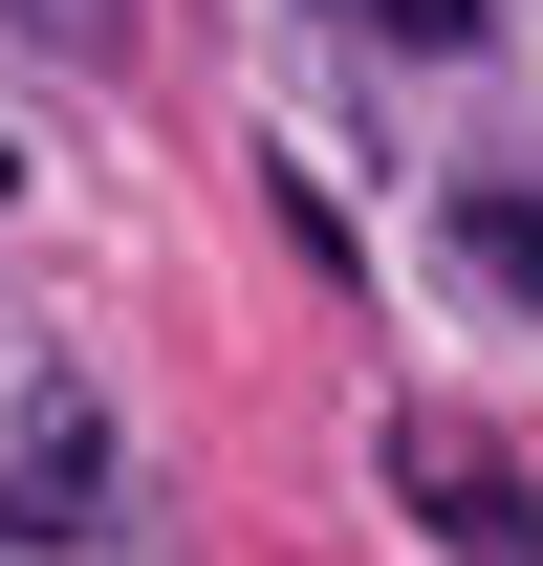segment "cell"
I'll use <instances>...</instances> for the list:
<instances>
[{"label":"cell","instance_id":"1","mask_svg":"<svg viewBox=\"0 0 543 566\" xmlns=\"http://www.w3.org/2000/svg\"><path fill=\"white\" fill-rule=\"evenodd\" d=\"M392 480H413V523H435L457 566H522V480H500L457 415H413V436H392Z\"/></svg>","mask_w":543,"mask_h":566},{"label":"cell","instance_id":"2","mask_svg":"<svg viewBox=\"0 0 543 566\" xmlns=\"http://www.w3.org/2000/svg\"><path fill=\"white\" fill-rule=\"evenodd\" d=\"M87 523H109V436H87V415H22V436H0V545H87Z\"/></svg>","mask_w":543,"mask_h":566},{"label":"cell","instance_id":"3","mask_svg":"<svg viewBox=\"0 0 543 566\" xmlns=\"http://www.w3.org/2000/svg\"><path fill=\"white\" fill-rule=\"evenodd\" d=\"M457 262H478V305H543V197H457Z\"/></svg>","mask_w":543,"mask_h":566},{"label":"cell","instance_id":"4","mask_svg":"<svg viewBox=\"0 0 543 566\" xmlns=\"http://www.w3.org/2000/svg\"><path fill=\"white\" fill-rule=\"evenodd\" d=\"M348 22H392V44H478L500 0H348Z\"/></svg>","mask_w":543,"mask_h":566},{"label":"cell","instance_id":"5","mask_svg":"<svg viewBox=\"0 0 543 566\" xmlns=\"http://www.w3.org/2000/svg\"><path fill=\"white\" fill-rule=\"evenodd\" d=\"M0 197H22V153H0Z\"/></svg>","mask_w":543,"mask_h":566}]
</instances>
